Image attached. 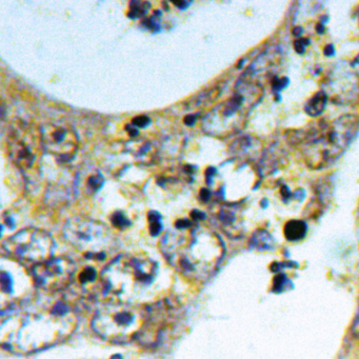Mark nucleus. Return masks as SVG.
Instances as JSON below:
<instances>
[{
	"label": "nucleus",
	"instance_id": "4",
	"mask_svg": "<svg viewBox=\"0 0 359 359\" xmlns=\"http://www.w3.org/2000/svg\"><path fill=\"white\" fill-rule=\"evenodd\" d=\"M157 275V264L144 256L119 255L100 272L102 289L131 302L152 285Z\"/></svg>",
	"mask_w": 359,
	"mask_h": 359
},
{
	"label": "nucleus",
	"instance_id": "21",
	"mask_svg": "<svg viewBox=\"0 0 359 359\" xmlns=\"http://www.w3.org/2000/svg\"><path fill=\"white\" fill-rule=\"evenodd\" d=\"M102 182H104V180H102V176H91V177L89 178V180H88V187H89V188L91 189V190L94 192V191H97L98 189L102 187Z\"/></svg>",
	"mask_w": 359,
	"mask_h": 359
},
{
	"label": "nucleus",
	"instance_id": "23",
	"mask_svg": "<svg viewBox=\"0 0 359 359\" xmlns=\"http://www.w3.org/2000/svg\"><path fill=\"white\" fill-rule=\"evenodd\" d=\"M113 359H121V357L118 356V355H116V356L113 357Z\"/></svg>",
	"mask_w": 359,
	"mask_h": 359
},
{
	"label": "nucleus",
	"instance_id": "8",
	"mask_svg": "<svg viewBox=\"0 0 359 359\" xmlns=\"http://www.w3.org/2000/svg\"><path fill=\"white\" fill-rule=\"evenodd\" d=\"M54 248L53 237L46 231L35 228L24 229L3 243L8 257L32 268L51 259Z\"/></svg>",
	"mask_w": 359,
	"mask_h": 359
},
{
	"label": "nucleus",
	"instance_id": "22",
	"mask_svg": "<svg viewBox=\"0 0 359 359\" xmlns=\"http://www.w3.org/2000/svg\"><path fill=\"white\" fill-rule=\"evenodd\" d=\"M133 123L135 127L144 128L150 123V119L146 116L136 117V118L133 121Z\"/></svg>",
	"mask_w": 359,
	"mask_h": 359
},
{
	"label": "nucleus",
	"instance_id": "16",
	"mask_svg": "<svg viewBox=\"0 0 359 359\" xmlns=\"http://www.w3.org/2000/svg\"><path fill=\"white\" fill-rule=\"evenodd\" d=\"M149 4L148 3H140V1H133L130 5L129 16L131 18H142L148 11Z\"/></svg>",
	"mask_w": 359,
	"mask_h": 359
},
{
	"label": "nucleus",
	"instance_id": "3",
	"mask_svg": "<svg viewBox=\"0 0 359 359\" xmlns=\"http://www.w3.org/2000/svg\"><path fill=\"white\" fill-rule=\"evenodd\" d=\"M358 128V118L346 115L331 123L321 121L308 133L300 135L306 165L312 169L327 167L348 148Z\"/></svg>",
	"mask_w": 359,
	"mask_h": 359
},
{
	"label": "nucleus",
	"instance_id": "11",
	"mask_svg": "<svg viewBox=\"0 0 359 359\" xmlns=\"http://www.w3.org/2000/svg\"><path fill=\"white\" fill-rule=\"evenodd\" d=\"M76 272V264L70 258L62 256L33 266L32 277L37 287L54 294L67 289L72 283Z\"/></svg>",
	"mask_w": 359,
	"mask_h": 359
},
{
	"label": "nucleus",
	"instance_id": "2",
	"mask_svg": "<svg viewBox=\"0 0 359 359\" xmlns=\"http://www.w3.org/2000/svg\"><path fill=\"white\" fill-rule=\"evenodd\" d=\"M161 250L172 268L190 280L203 281L217 270L224 255L220 237L209 229L176 228L161 241Z\"/></svg>",
	"mask_w": 359,
	"mask_h": 359
},
{
	"label": "nucleus",
	"instance_id": "13",
	"mask_svg": "<svg viewBox=\"0 0 359 359\" xmlns=\"http://www.w3.org/2000/svg\"><path fill=\"white\" fill-rule=\"evenodd\" d=\"M308 226L302 220H290L283 229L285 238L289 241H299L306 236Z\"/></svg>",
	"mask_w": 359,
	"mask_h": 359
},
{
	"label": "nucleus",
	"instance_id": "12",
	"mask_svg": "<svg viewBox=\"0 0 359 359\" xmlns=\"http://www.w3.org/2000/svg\"><path fill=\"white\" fill-rule=\"evenodd\" d=\"M43 150L58 161H68L76 154L79 140L77 132L65 121H51L41 129Z\"/></svg>",
	"mask_w": 359,
	"mask_h": 359
},
{
	"label": "nucleus",
	"instance_id": "1",
	"mask_svg": "<svg viewBox=\"0 0 359 359\" xmlns=\"http://www.w3.org/2000/svg\"><path fill=\"white\" fill-rule=\"evenodd\" d=\"M79 318L64 302L16 306L1 323L3 348L18 354H32L66 341Z\"/></svg>",
	"mask_w": 359,
	"mask_h": 359
},
{
	"label": "nucleus",
	"instance_id": "15",
	"mask_svg": "<svg viewBox=\"0 0 359 359\" xmlns=\"http://www.w3.org/2000/svg\"><path fill=\"white\" fill-rule=\"evenodd\" d=\"M327 96L323 92H319L316 95L313 96L306 106V112L310 116H318L325 110V104H327Z\"/></svg>",
	"mask_w": 359,
	"mask_h": 359
},
{
	"label": "nucleus",
	"instance_id": "18",
	"mask_svg": "<svg viewBox=\"0 0 359 359\" xmlns=\"http://www.w3.org/2000/svg\"><path fill=\"white\" fill-rule=\"evenodd\" d=\"M290 285H291V281L287 279V275L279 273L275 276L274 283H273V292L279 293V292L285 291Z\"/></svg>",
	"mask_w": 359,
	"mask_h": 359
},
{
	"label": "nucleus",
	"instance_id": "10",
	"mask_svg": "<svg viewBox=\"0 0 359 359\" xmlns=\"http://www.w3.org/2000/svg\"><path fill=\"white\" fill-rule=\"evenodd\" d=\"M147 306L148 316L137 341L144 348H151L158 346L165 334L174 329L180 317V308L169 300Z\"/></svg>",
	"mask_w": 359,
	"mask_h": 359
},
{
	"label": "nucleus",
	"instance_id": "7",
	"mask_svg": "<svg viewBox=\"0 0 359 359\" xmlns=\"http://www.w3.org/2000/svg\"><path fill=\"white\" fill-rule=\"evenodd\" d=\"M64 235L70 245L90 258L106 257L107 251L115 245L114 237L104 224L83 216L70 218L65 224Z\"/></svg>",
	"mask_w": 359,
	"mask_h": 359
},
{
	"label": "nucleus",
	"instance_id": "17",
	"mask_svg": "<svg viewBox=\"0 0 359 359\" xmlns=\"http://www.w3.org/2000/svg\"><path fill=\"white\" fill-rule=\"evenodd\" d=\"M96 280V272L94 269L87 268L79 274V281L83 287H88L93 283V281Z\"/></svg>",
	"mask_w": 359,
	"mask_h": 359
},
{
	"label": "nucleus",
	"instance_id": "19",
	"mask_svg": "<svg viewBox=\"0 0 359 359\" xmlns=\"http://www.w3.org/2000/svg\"><path fill=\"white\" fill-rule=\"evenodd\" d=\"M149 222H150V231L153 236H157L161 233L163 224H161V215L156 212H151L149 215Z\"/></svg>",
	"mask_w": 359,
	"mask_h": 359
},
{
	"label": "nucleus",
	"instance_id": "9",
	"mask_svg": "<svg viewBox=\"0 0 359 359\" xmlns=\"http://www.w3.org/2000/svg\"><path fill=\"white\" fill-rule=\"evenodd\" d=\"M7 146L10 158L16 167L29 171L34 167L43 149L41 130L25 121H15L8 130Z\"/></svg>",
	"mask_w": 359,
	"mask_h": 359
},
{
	"label": "nucleus",
	"instance_id": "20",
	"mask_svg": "<svg viewBox=\"0 0 359 359\" xmlns=\"http://www.w3.org/2000/svg\"><path fill=\"white\" fill-rule=\"evenodd\" d=\"M112 224L117 228L123 229L129 226L130 222L121 212H117L112 216Z\"/></svg>",
	"mask_w": 359,
	"mask_h": 359
},
{
	"label": "nucleus",
	"instance_id": "6",
	"mask_svg": "<svg viewBox=\"0 0 359 359\" xmlns=\"http://www.w3.org/2000/svg\"><path fill=\"white\" fill-rule=\"evenodd\" d=\"M148 306L132 302H113L97 309L91 321L92 330L107 341L127 344L137 341L146 323Z\"/></svg>",
	"mask_w": 359,
	"mask_h": 359
},
{
	"label": "nucleus",
	"instance_id": "14",
	"mask_svg": "<svg viewBox=\"0 0 359 359\" xmlns=\"http://www.w3.org/2000/svg\"><path fill=\"white\" fill-rule=\"evenodd\" d=\"M250 247L258 251H270L274 248V238L266 231H256L250 239Z\"/></svg>",
	"mask_w": 359,
	"mask_h": 359
},
{
	"label": "nucleus",
	"instance_id": "5",
	"mask_svg": "<svg viewBox=\"0 0 359 359\" xmlns=\"http://www.w3.org/2000/svg\"><path fill=\"white\" fill-rule=\"evenodd\" d=\"M262 95L264 87L241 76L231 98L218 104L203 118V129L214 136L236 133L245 125L252 109Z\"/></svg>",
	"mask_w": 359,
	"mask_h": 359
}]
</instances>
